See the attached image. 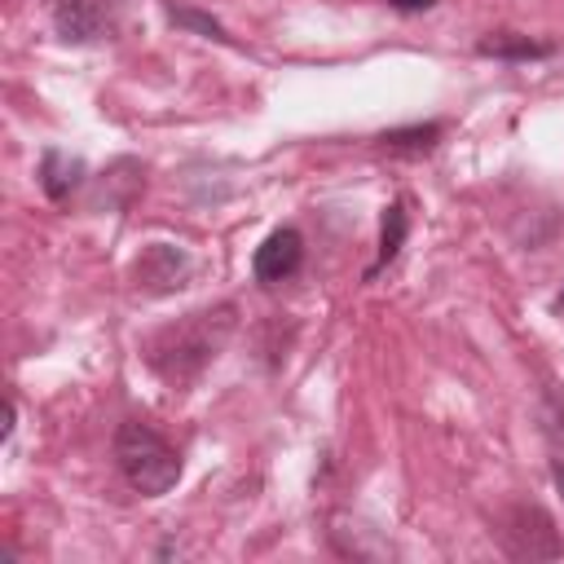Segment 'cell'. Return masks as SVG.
Wrapping results in <instances>:
<instances>
[{
  "mask_svg": "<svg viewBox=\"0 0 564 564\" xmlns=\"http://www.w3.org/2000/svg\"><path fill=\"white\" fill-rule=\"evenodd\" d=\"M115 463H119L123 480L137 494H145V498L167 494L176 485V476H181V454L141 419L119 423V432H115Z\"/></svg>",
  "mask_w": 564,
  "mask_h": 564,
  "instance_id": "obj_1",
  "label": "cell"
},
{
  "mask_svg": "<svg viewBox=\"0 0 564 564\" xmlns=\"http://www.w3.org/2000/svg\"><path fill=\"white\" fill-rule=\"evenodd\" d=\"M225 335H229V308H220V313H194L189 322H181L176 330H167V335L154 344L150 361H154L159 375H167L172 383H181V379H189L207 357H216V348H220Z\"/></svg>",
  "mask_w": 564,
  "mask_h": 564,
  "instance_id": "obj_2",
  "label": "cell"
},
{
  "mask_svg": "<svg viewBox=\"0 0 564 564\" xmlns=\"http://www.w3.org/2000/svg\"><path fill=\"white\" fill-rule=\"evenodd\" d=\"M119 4L123 0H57L53 26L70 44H93L119 26Z\"/></svg>",
  "mask_w": 564,
  "mask_h": 564,
  "instance_id": "obj_3",
  "label": "cell"
},
{
  "mask_svg": "<svg viewBox=\"0 0 564 564\" xmlns=\"http://www.w3.org/2000/svg\"><path fill=\"white\" fill-rule=\"evenodd\" d=\"M300 256H304V238H300L295 229H273V234L256 247L251 269H256L260 282H282V278H291V273L300 269Z\"/></svg>",
  "mask_w": 564,
  "mask_h": 564,
  "instance_id": "obj_4",
  "label": "cell"
},
{
  "mask_svg": "<svg viewBox=\"0 0 564 564\" xmlns=\"http://www.w3.org/2000/svg\"><path fill=\"white\" fill-rule=\"evenodd\" d=\"M79 159H62L57 150H48L44 154V167H40V181H44V194L48 198H66L70 189H75V181H79Z\"/></svg>",
  "mask_w": 564,
  "mask_h": 564,
  "instance_id": "obj_5",
  "label": "cell"
},
{
  "mask_svg": "<svg viewBox=\"0 0 564 564\" xmlns=\"http://www.w3.org/2000/svg\"><path fill=\"white\" fill-rule=\"evenodd\" d=\"M405 229H410V220H405V203H388V212H383V234H379V260H375L370 278H375L383 264L397 260V251H401V242H405Z\"/></svg>",
  "mask_w": 564,
  "mask_h": 564,
  "instance_id": "obj_6",
  "label": "cell"
},
{
  "mask_svg": "<svg viewBox=\"0 0 564 564\" xmlns=\"http://www.w3.org/2000/svg\"><path fill=\"white\" fill-rule=\"evenodd\" d=\"M480 53H494V57H538V53H546V44L511 40V35H494V40H480Z\"/></svg>",
  "mask_w": 564,
  "mask_h": 564,
  "instance_id": "obj_7",
  "label": "cell"
},
{
  "mask_svg": "<svg viewBox=\"0 0 564 564\" xmlns=\"http://www.w3.org/2000/svg\"><path fill=\"white\" fill-rule=\"evenodd\" d=\"M436 137H441V128L427 123V128H410V132H388L383 145H392V150H427Z\"/></svg>",
  "mask_w": 564,
  "mask_h": 564,
  "instance_id": "obj_8",
  "label": "cell"
},
{
  "mask_svg": "<svg viewBox=\"0 0 564 564\" xmlns=\"http://www.w3.org/2000/svg\"><path fill=\"white\" fill-rule=\"evenodd\" d=\"M172 13V22H181V26H198V31H207L212 40H225V31L212 22V18H203V13H194V9H167Z\"/></svg>",
  "mask_w": 564,
  "mask_h": 564,
  "instance_id": "obj_9",
  "label": "cell"
},
{
  "mask_svg": "<svg viewBox=\"0 0 564 564\" xmlns=\"http://www.w3.org/2000/svg\"><path fill=\"white\" fill-rule=\"evenodd\" d=\"M392 9H401V13H414V9H432L436 0H388Z\"/></svg>",
  "mask_w": 564,
  "mask_h": 564,
  "instance_id": "obj_10",
  "label": "cell"
},
{
  "mask_svg": "<svg viewBox=\"0 0 564 564\" xmlns=\"http://www.w3.org/2000/svg\"><path fill=\"white\" fill-rule=\"evenodd\" d=\"M555 485L564 489V463H555Z\"/></svg>",
  "mask_w": 564,
  "mask_h": 564,
  "instance_id": "obj_11",
  "label": "cell"
},
{
  "mask_svg": "<svg viewBox=\"0 0 564 564\" xmlns=\"http://www.w3.org/2000/svg\"><path fill=\"white\" fill-rule=\"evenodd\" d=\"M555 304H560V308H564V291H560V300H555Z\"/></svg>",
  "mask_w": 564,
  "mask_h": 564,
  "instance_id": "obj_12",
  "label": "cell"
}]
</instances>
